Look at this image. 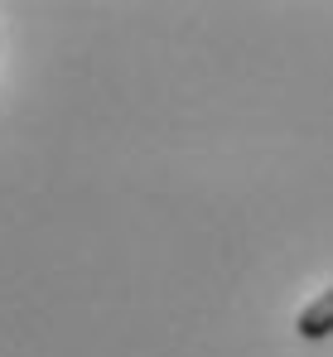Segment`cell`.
<instances>
[{
  "mask_svg": "<svg viewBox=\"0 0 333 357\" xmlns=\"http://www.w3.org/2000/svg\"><path fill=\"white\" fill-rule=\"evenodd\" d=\"M295 333L304 338V343H324L333 333V285L324 295H314L304 309H299V319H295Z\"/></svg>",
  "mask_w": 333,
  "mask_h": 357,
  "instance_id": "obj_1",
  "label": "cell"
}]
</instances>
